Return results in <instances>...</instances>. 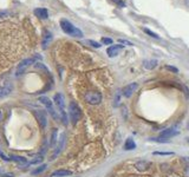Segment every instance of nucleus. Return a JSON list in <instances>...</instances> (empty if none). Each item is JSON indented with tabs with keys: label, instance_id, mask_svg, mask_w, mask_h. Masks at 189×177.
<instances>
[{
	"label": "nucleus",
	"instance_id": "nucleus-10",
	"mask_svg": "<svg viewBox=\"0 0 189 177\" xmlns=\"http://www.w3.org/2000/svg\"><path fill=\"white\" fill-rule=\"evenodd\" d=\"M65 137H66V135H65V133H61V138H59V143H58V145H57L56 150H54L53 157H56V156H57V155H58L61 151V149L64 148V144H65Z\"/></svg>",
	"mask_w": 189,
	"mask_h": 177
},
{
	"label": "nucleus",
	"instance_id": "nucleus-28",
	"mask_svg": "<svg viewBox=\"0 0 189 177\" xmlns=\"http://www.w3.org/2000/svg\"><path fill=\"white\" fill-rule=\"evenodd\" d=\"M118 103H120V92H117L115 97V105H118Z\"/></svg>",
	"mask_w": 189,
	"mask_h": 177
},
{
	"label": "nucleus",
	"instance_id": "nucleus-35",
	"mask_svg": "<svg viewBox=\"0 0 189 177\" xmlns=\"http://www.w3.org/2000/svg\"><path fill=\"white\" fill-rule=\"evenodd\" d=\"M187 139H188V142H189V138H187Z\"/></svg>",
	"mask_w": 189,
	"mask_h": 177
},
{
	"label": "nucleus",
	"instance_id": "nucleus-20",
	"mask_svg": "<svg viewBox=\"0 0 189 177\" xmlns=\"http://www.w3.org/2000/svg\"><path fill=\"white\" fill-rule=\"evenodd\" d=\"M85 43H86V44H90L91 46H93V47H97V48H99V47L102 46V45H100V44H99L98 41H95V40H86V41H85Z\"/></svg>",
	"mask_w": 189,
	"mask_h": 177
},
{
	"label": "nucleus",
	"instance_id": "nucleus-34",
	"mask_svg": "<svg viewBox=\"0 0 189 177\" xmlns=\"http://www.w3.org/2000/svg\"><path fill=\"white\" fill-rule=\"evenodd\" d=\"M2 118H4V114H2V111L0 110V121H2Z\"/></svg>",
	"mask_w": 189,
	"mask_h": 177
},
{
	"label": "nucleus",
	"instance_id": "nucleus-13",
	"mask_svg": "<svg viewBox=\"0 0 189 177\" xmlns=\"http://www.w3.org/2000/svg\"><path fill=\"white\" fill-rule=\"evenodd\" d=\"M124 149L128 150V151L136 149V143H135V140L131 138V137H129V138L125 140V143H124Z\"/></svg>",
	"mask_w": 189,
	"mask_h": 177
},
{
	"label": "nucleus",
	"instance_id": "nucleus-12",
	"mask_svg": "<svg viewBox=\"0 0 189 177\" xmlns=\"http://www.w3.org/2000/svg\"><path fill=\"white\" fill-rule=\"evenodd\" d=\"M72 172L70 170H56L54 172L51 174V177H66L70 176Z\"/></svg>",
	"mask_w": 189,
	"mask_h": 177
},
{
	"label": "nucleus",
	"instance_id": "nucleus-3",
	"mask_svg": "<svg viewBox=\"0 0 189 177\" xmlns=\"http://www.w3.org/2000/svg\"><path fill=\"white\" fill-rule=\"evenodd\" d=\"M38 59H41V57H40V56H34V57H30V58H26V59L22 60V62L19 63L18 67H17V73H18V75H23L31 64H34Z\"/></svg>",
	"mask_w": 189,
	"mask_h": 177
},
{
	"label": "nucleus",
	"instance_id": "nucleus-30",
	"mask_svg": "<svg viewBox=\"0 0 189 177\" xmlns=\"http://www.w3.org/2000/svg\"><path fill=\"white\" fill-rule=\"evenodd\" d=\"M113 1H115L116 4H118V5L121 6V7H125V4H124L123 1H121V0H113Z\"/></svg>",
	"mask_w": 189,
	"mask_h": 177
},
{
	"label": "nucleus",
	"instance_id": "nucleus-2",
	"mask_svg": "<svg viewBox=\"0 0 189 177\" xmlns=\"http://www.w3.org/2000/svg\"><path fill=\"white\" fill-rule=\"evenodd\" d=\"M69 116H70V119L72 124H76L82 117V111L78 106V104L76 102H71L70 105H69Z\"/></svg>",
	"mask_w": 189,
	"mask_h": 177
},
{
	"label": "nucleus",
	"instance_id": "nucleus-36",
	"mask_svg": "<svg viewBox=\"0 0 189 177\" xmlns=\"http://www.w3.org/2000/svg\"><path fill=\"white\" fill-rule=\"evenodd\" d=\"M188 125H189V124H188Z\"/></svg>",
	"mask_w": 189,
	"mask_h": 177
},
{
	"label": "nucleus",
	"instance_id": "nucleus-24",
	"mask_svg": "<svg viewBox=\"0 0 189 177\" xmlns=\"http://www.w3.org/2000/svg\"><path fill=\"white\" fill-rule=\"evenodd\" d=\"M45 168H46V165H41V167H39V169H37V170H34V171H33V175H37V174L43 172V171L45 170Z\"/></svg>",
	"mask_w": 189,
	"mask_h": 177
},
{
	"label": "nucleus",
	"instance_id": "nucleus-8",
	"mask_svg": "<svg viewBox=\"0 0 189 177\" xmlns=\"http://www.w3.org/2000/svg\"><path fill=\"white\" fill-rule=\"evenodd\" d=\"M122 48H123V45H112V46H110L106 50V53H108V56L110 58H112V57H115V56H117V54L120 53V51H121Z\"/></svg>",
	"mask_w": 189,
	"mask_h": 177
},
{
	"label": "nucleus",
	"instance_id": "nucleus-9",
	"mask_svg": "<svg viewBox=\"0 0 189 177\" xmlns=\"http://www.w3.org/2000/svg\"><path fill=\"white\" fill-rule=\"evenodd\" d=\"M179 135V131L175 130V129H167V130H163L161 133H159V137H163V138H171L174 136H177Z\"/></svg>",
	"mask_w": 189,
	"mask_h": 177
},
{
	"label": "nucleus",
	"instance_id": "nucleus-17",
	"mask_svg": "<svg viewBox=\"0 0 189 177\" xmlns=\"http://www.w3.org/2000/svg\"><path fill=\"white\" fill-rule=\"evenodd\" d=\"M51 39H52L51 33H46L45 36H44V39H43V47H44V48L47 47V45H49L50 41H51Z\"/></svg>",
	"mask_w": 189,
	"mask_h": 177
},
{
	"label": "nucleus",
	"instance_id": "nucleus-22",
	"mask_svg": "<svg viewBox=\"0 0 189 177\" xmlns=\"http://www.w3.org/2000/svg\"><path fill=\"white\" fill-rule=\"evenodd\" d=\"M152 140L159 142V143H169V139L163 138V137H157V138H152Z\"/></svg>",
	"mask_w": 189,
	"mask_h": 177
},
{
	"label": "nucleus",
	"instance_id": "nucleus-19",
	"mask_svg": "<svg viewBox=\"0 0 189 177\" xmlns=\"http://www.w3.org/2000/svg\"><path fill=\"white\" fill-rule=\"evenodd\" d=\"M143 31L145 32V33H147V34H149V36H150V37H152V38H156V39H159V34H156V33H155V32L150 31V30H148V29H144Z\"/></svg>",
	"mask_w": 189,
	"mask_h": 177
},
{
	"label": "nucleus",
	"instance_id": "nucleus-15",
	"mask_svg": "<svg viewBox=\"0 0 189 177\" xmlns=\"http://www.w3.org/2000/svg\"><path fill=\"white\" fill-rule=\"evenodd\" d=\"M34 14L39 17V18H41V19H46L49 17L47 10H45V8H37V10H34Z\"/></svg>",
	"mask_w": 189,
	"mask_h": 177
},
{
	"label": "nucleus",
	"instance_id": "nucleus-1",
	"mask_svg": "<svg viewBox=\"0 0 189 177\" xmlns=\"http://www.w3.org/2000/svg\"><path fill=\"white\" fill-rule=\"evenodd\" d=\"M61 30L65 32L66 34H69V36H72V37H78V38L83 37V32L81 31L78 27L73 26V25L70 23L69 20H66V19H63V20H61Z\"/></svg>",
	"mask_w": 189,
	"mask_h": 177
},
{
	"label": "nucleus",
	"instance_id": "nucleus-21",
	"mask_svg": "<svg viewBox=\"0 0 189 177\" xmlns=\"http://www.w3.org/2000/svg\"><path fill=\"white\" fill-rule=\"evenodd\" d=\"M56 140H57V130L54 129L52 131V137H51V145H53L54 143H56Z\"/></svg>",
	"mask_w": 189,
	"mask_h": 177
},
{
	"label": "nucleus",
	"instance_id": "nucleus-7",
	"mask_svg": "<svg viewBox=\"0 0 189 177\" xmlns=\"http://www.w3.org/2000/svg\"><path fill=\"white\" fill-rule=\"evenodd\" d=\"M137 87H138V84H137V83H131V84L125 85V87L123 89V94H124L127 98H129V97L132 96V93L135 92V90H136Z\"/></svg>",
	"mask_w": 189,
	"mask_h": 177
},
{
	"label": "nucleus",
	"instance_id": "nucleus-23",
	"mask_svg": "<svg viewBox=\"0 0 189 177\" xmlns=\"http://www.w3.org/2000/svg\"><path fill=\"white\" fill-rule=\"evenodd\" d=\"M102 43L105 44V45H111V44H112V39L105 38V37H104V38H102Z\"/></svg>",
	"mask_w": 189,
	"mask_h": 177
},
{
	"label": "nucleus",
	"instance_id": "nucleus-29",
	"mask_svg": "<svg viewBox=\"0 0 189 177\" xmlns=\"http://www.w3.org/2000/svg\"><path fill=\"white\" fill-rule=\"evenodd\" d=\"M155 155H161V156H169V155H173V152H154Z\"/></svg>",
	"mask_w": 189,
	"mask_h": 177
},
{
	"label": "nucleus",
	"instance_id": "nucleus-26",
	"mask_svg": "<svg viewBox=\"0 0 189 177\" xmlns=\"http://www.w3.org/2000/svg\"><path fill=\"white\" fill-rule=\"evenodd\" d=\"M167 70H169V71H171V72H175V73H179V70L174 67V66H169V65H167L166 66Z\"/></svg>",
	"mask_w": 189,
	"mask_h": 177
},
{
	"label": "nucleus",
	"instance_id": "nucleus-11",
	"mask_svg": "<svg viewBox=\"0 0 189 177\" xmlns=\"http://www.w3.org/2000/svg\"><path fill=\"white\" fill-rule=\"evenodd\" d=\"M11 91H12V84L1 85V86H0V98H2V97L10 94Z\"/></svg>",
	"mask_w": 189,
	"mask_h": 177
},
{
	"label": "nucleus",
	"instance_id": "nucleus-5",
	"mask_svg": "<svg viewBox=\"0 0 189 177\" xmlns=\"http://www.w3.org/2000/svg\"><path fill=\"white\" fill-rule=\"evenodd\" d=\"M38 100H39L43 105H45V108L47 109L49 114L52 116V118H54V119L58 118V112L56 111V109L53 108V103L50 100V98H47V97H45V96H41V97H39V99Z\"/></svg>",
	"mask_w": 189,
	"mask_h": 177
},
{
	"label": "nucleus",
	"instance_id": "nucleus-4",
	"mask_svg": "<svg viewBox=\"0 0 189 177\" xmlns=\"http://www.w3.org/2000/svg\"><path fill=\"white\" fill-rule=\"evenodd\" d=\"M84 99L90 105H97L102 102V93L97 92V91H89L85 93Z\"/></svg>",
	"mask_w": 189,
	"mask_h": 177
},
{
	"label": "nucleus",
	"instance_id": "nucleus-16",
	"mask_svg": "<svg viewBox=\"0 0 189 177\" xmlns=\"http://www.w3.org/2000/svg\"><path fill=\"white\" fill-rule=\"evenodd\" d=\"M156 66H157V60L156 59H150V60H145L144 62V67L147 70H152Z\"/></svg>",
	"mask_w": 189,
	"mask_h": 177
},
{
	"label": "nucleus",
	"instance_id": "nucleus-14",
	"mask_svg": "<svg viewBox=\"0 0 189 177\" xmlns=\"http://www.w3.org/2000/svg\"><path fill=\"white\" fill-rule=\"evenodd\" d=\"M135 167H136L137 170L143 171V170H147L149 167H150V163L148 161H138L136 164H135Z\"/></svg>",
	"mask_w": 189,
	"mask_h": 177
},
{
	"label": "nucleus",
	"instance_id": "nucleus-31",
	"mask_svg": "<svg viewBox=\"0 0 189 177\" xmlns=\"http://www.w3.org/2000/svg\"><path fill=\"white\" fill-rule=\"evenodd\" d=\"M0 176H1V177H11L12 175H10V174H6V172H4L2 170H0Z\"/></svg>",
	"mask_w": 189,
	"mask_h": 177
},
{
	"label": "nucleus",
	"instance_id": "nucleus-27",
	"mask_svg": "<svg viewBox=\"0 0 189 177\" xmlns=\"http://www.w3.org/2000/svg\"><path fill=\"white\" fill-rule=\"evenodd\" d=\"M43 161V158L41 157H36V160H33V161H31V164H36V163H39V162Z\"/></svg>",
	"mask_w": 189,
	"mask_h": 177
},
{
	"label": "nucleus",
	"instance_id": "nucleus-33",
	"mask_svg": "<svg viewBox=\"0 0 189 177\" xmlns=\"http://www.w3.org/2000/svg\"><path fill=\"white\" fill-rule=\"evenodd\" d=\"M184 175H186V177H189V167H187L184 170Z\"/></svg>",
	"mask_w": 189,
	"mask_h": 177
},
{
	"label": "nucleus",
	"instance_id": "nucleus-18",
	"mask_svg": "<svg viewBox=\"0 0 189 177\" xmlns=\"http://www.w3.org/2000/svg\"><path fill=\"white\" fill-rule=\"evenodd\" d=\"M11 161L17 162V163H19V164H26V163H27L26 160H25L24 157H20V156H11Z\"/></svg>",
	"mask_w": 189,
	"mask_h": 177
},
{
	"label": "nucleus",
	"instance_id": "nucleus-32",
	"mask_svg": "<svg viewBox=\"0 0 189 177\" xmlns=\"http://www.w3.org/2000/svg\"><path fill=\"white\" fill-rule=\"evenodd\" d=\"M182 87L184 89V93H186V97H187V98H189V90L187 89V86H186V85H183Z\"/></svg>",
	"mask_w": 189,
	"mask_h": 177
},
{
	"label": "nucleus",
	"instance_id": "nucleus-6",
	"mask_svg": "<svg viewBox=\"0 0 189 177\" xmlns=\"http://www.w3.org/2000/svg\"><path fill=\"white\" fill-rule=\"evenodd\" d=\"M34 115L37 117L38 122L40 124V126L43 128V129H45L46 125H47V118H46V115L44 111H40V110H38V111H34Z\"/></svg>",
	"mask_w": 189,
	"mask_h": 177
},
{
	"label": "nucleus",
	"instance_id": "nucleus-25",
	"mask_svg": "<svg viewBox=\"0 0 189 177\" xmlns=\"http://www.w3.org/2000/svg\"><path fill=\"white\" fill-rule=\"evenodd\" d=\"M121 44H124V45H128V46H132V43L131 41H129V40H127V39H120L118 40Z\"/></svg>",
	"mask_w": 189,
	"mask_h": 177
}]
</instances>
